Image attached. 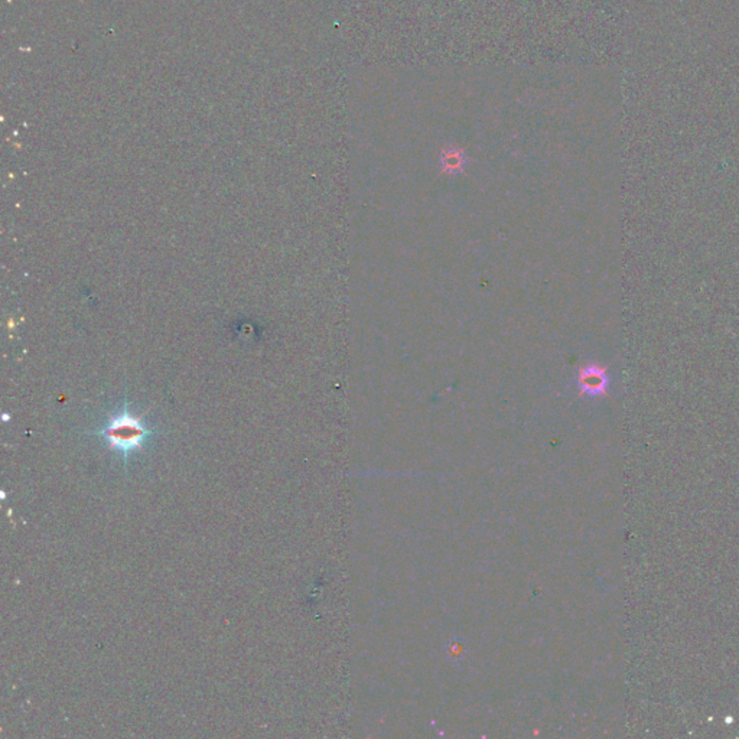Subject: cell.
I'll use <instances>...</instances> for the list:
<instances>
[{
    "instance_id": "7a4b0ae2",
    "label": "cell",
    "mask_w": 739,
    "mask_h": 739,
    "mask_svg": "<svg viewBox=\"0 0 739 739\" xmlns=\"http://www.w3.org/2000/svg\"><path fill=\"white\" fill-rule=\"evenodd\" d=\"M606 378L605 373L599 367H586L581 374V387L589 395H599L605 391Z\"/></svg>"
},
{
    "instance_id": "6da1fadb",
    "label": "cell",
    "mask_w": 739,
    "mask_h": 739,
    "mask_svg": "<svg viewBox=\"0 0 739 739\" xmlns=\"http://www.w3.org/2000/svg\"><path fill=\"white\" fill-rule=\"evenodd\" d=\"M100 433L113 449H117L124 458H127L130 454L143 447L149 430L139 417L123 410L113 416Z\"/></svg>"
},
{
    "instance_id": "3957f363",
    "label": "cell",
    "mask_w": 739,
    "mask_h": 739,
    "mask_svg": "<svg viewBox=\"0 0 739 739\" xmlns=\"http://www.w3.org/2000/svg\"><path fill=\"white\" fill-rule=\"evenodd\" d=\"M465 163V156L459 149H448L444 152L442 156V165L447 172H456L461 170Z\"/></svg>"
}]
</instances>
